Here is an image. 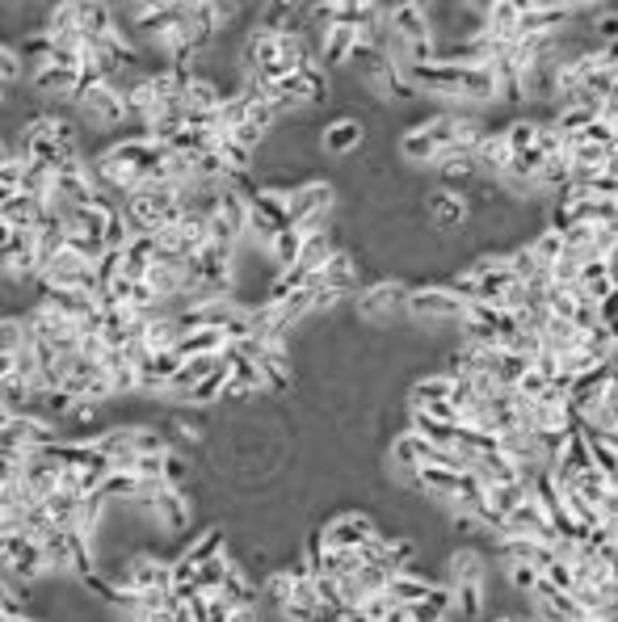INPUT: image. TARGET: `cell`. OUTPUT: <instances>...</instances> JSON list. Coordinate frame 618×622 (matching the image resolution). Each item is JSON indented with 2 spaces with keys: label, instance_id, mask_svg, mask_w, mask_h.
Instances as JSON below:
<instances>
[{
  "label": "cell",
  "instance_id": "cell-14",
  "mask_svg": "<svg viewBox=\"0 0 618 622\" xmlns=\"http://www.w3.org/2000/svg\"><path fill=\"white\" fill-rule=\"evenodd\" d=\"M177 354H181V362H194V358H219V354H228V336L219 333V329H194V333L181 336V345H177Z\"/></svg>",
  "mask_w": 618,
  "mask_h": 622
},
{
  "label": "cell",
  "instance_id": "cell-5",
  "mask_svg": "<svg viewBox=\"0 0 618 622\" xmlns=\"http://www.w3.org/2000/svg\"><path fill=\"white\" fill-rule=\"evenodd\" d=\"M333 211H336V181H329V177H311V181H304L299 190L290 193V223L295 227H304L316 215H333Z\"/></svg>",
  "mask_w": 618,
  "mask_h": 622
},
{
  "label": "cell",
  "instance_id": "cell-13",
  "mask_svg": "<svg viewBox=\"0 0 618 622\" xmlns=\"http://www.w3.org/2000/svg\"><path fill=\"white\" fill-rule=\"evenodd\" d=\"M408 430L421 433L426 442L442 446V451H459V425H451V421H438V416H429V412H412V408H408Z\"/></svg>",
  "mask_w": 618,
  "mask_h": 622
},
{
  "label": "cell",
  "instance_id": "cell-20",
  "mask_svg": "<svg viewBox=\"0 0 618 622\" xmlns=\"http://www.w3.org/2000/svg\"><path fill=\"white\" fill-rule=\"evenodd\" d=\"M589 622H610V619H589Z\"/></svg>",
  "mask_w": 618,
  "mask_h": 622
},
{
  "label": "cell",
  "instance_id": "cell-6",
  "mask_svg": "<svg viewBox=\"0 0 618 622\" xmlns=\"http://www.w3.org/2000/svg\"><path fill=\"white\" fill-rule=\"evenodd\" d=\"M366 147V119L362 114H336L320 126V152L329 156H354Z\"/></svg>",
  "mask_w": 618,
  "mask_h": 622
},
{
  "label": "cell",
  "instance_id": "cell-17",
  "mask_svg": "<svg viewBox=\"0 0 618 622\" xmlns=\"http://www.w3.org/2000/svg\"><path fill=\"white\" fill-rule=\"evenodd\" d=\"M165 484L168 488H190V484H198V463H190V455H181V451H173L165 458Z\"/></svg>",
  "mask_w": 618,
  "mask_h": 622
},
{
  "label": "cell",
  "instance_id": "cell-18",
  "mask_svg": "<svg viewBox=\"0 0 618 622\" xmlns=\"http://www.w3.org/2000/svg\"><path fill=\"white\" fill-rule=\"evenodd\" d=\"M22 73H25L22 51L13 47V43H4V47H0V85H4V93H13V89H18Z\"/></svg>",
  "mask_w": 618,
  "mask_h": 622
},
{
  "label": "cell",
  "instance_id": "cell-9",
  "mask_svg": "<svg viewBox=\"0 0 618 622\" xmlns=\"http://www.w3.org/2000/svg\"><path fill=\"white\" fill-rule=\"evenodd\" d=\"M391 34H396V43L408 47V43H429L433 38V22H429V4H391ZM396 47V51H400Z\"/></svg>",
  "mask_w": 618,
  "mask_h": 622
},
{
  "label": "cell",
  "instance_id": "cell-8",
  "mask_svg": "<svg viewBox=\"0 0 618 622\" xmlns=\"http://www.w3.org/2000/svg\"><path fill=\"white\" fill-rule=\"evenodd\" d=\"M615 362H606V366H597V370H589V375L572 379L569 404L576 408L585 421H594L597 408H602V400H606V391H610V375H615Z\"/></svg>",
  "mask_w": 618,
  "mask_h": 622
},
{
  "label": "cell",
  "instance_id": "cell-4",
  "mask_svg": "<svg viewBox=\"0 0 618 622\" xmlns=\"http://www.w3.org/2000/svg\"><path fill=\"white\" fill-rule=\"evenodd\" d=\"M320 534H324V543L336 551H362L379 538L383 526L375 522V513H366V509H341V513H333V518L320 526Z\"/></svg>",
  "mask_w": 618,
  "mask_h": 622
},
{
  "label": "cell",
  "instance_id": "cell-15",
  "mask_svg": "<svg viewBox=\"0 0 618 622\" xmlns=\"http://www.w3.org/2000/svg\"><path fill=\"white\" fill-rule=\"evenodd\" d=\"M488 488H500V484H518L522 479V467L514 463V458L505 455V451H497V455H488V458H479L476 467H472Z\"/></svg>",
  "mask_w": 618,
  "mask_h": 622
},
{
  "label": "cell",
  "instance_id": "cell-19",
  "mask_svg": "<svg viewBox=\"0 0 618 622\" xmlns=\"http://www.w3.org/2000/svg\"><path fill=\"white\" fill-rule=\"evenodd\" d=\"M548 387L551 384L539 375V370H530L522 384H518V400H543V396H548Z\"/></svg>",
  "mask_w": 618,
  "mask_h": 622
},
{
  "label": "cell",
  "instance_id": "cell-10",
  "mask_svg": "<svg viewBox=\"0 0 618 622\" xmlns=\"http://www.w3.org/2000/svg\"><path fill=\"white\" fill-rule=\"evenodd\" d=\"M47 202L43 198H34V193H4L0 198V215H4V227H34L38 232V223L47 219Z\"/></svg>",
  "mask_w": 618,
  "mask_h": 622
},
{
  "label": "cell",
  "instance_id": "cell-21",
  "mask_svg": "<svg viewBox=\"0 0 618 622\" xmlns=\"http://www.w3.org/2000/svg\"><path fill=\"white\" fill-rule=\"evenodd\" d=\"M446 622H459V619H454V614H451V619H446Z\"/></svg>",
  "mask_w": 618,
  "mask_h": 622
},
{
  "label": "cell",
  "instance_id": "cell-22",
  "mask_svg": "<svg viewBox=\"0 0 618 622\" xmlns=\"http://www.w3.org/2000/svg\"><path fill=\"white\" fill-rule=\"evenodd\" d=\"M615 152H618V140H615Z\"/></svg>",
  "mask_w": 618,
  "mask_h": 622
},
{
  "label": "cell",
  "instance_id": "cell-1",
  "mask_svg": "<svg viewBox=\"0 0 618 622\" xmlns=\"http://www.w3.org/2000/svg\"><path fill=\"white\" fill-rule=\"evenodd\" d=\"M408 295H412V282L396 278V274H383L354 299V320L383 333V329H391V320L408 315Z\"/></svg>",
  "mask_w": 618,
  "mask_h": 622
},
{
  "label": "cell",
  "instance_id": "cell-7",
  "mask_svg": "<svg viewBox=\"0 0 618 622\" xmlns=\"http://www.w3.org/2000/svg\"><path fill=\"white\" fill-rule=\"evenodd\" d=\"M497 538H543V543H555V530H551L543 504L534 501V497H526V501L505 518V526L497 530Z\"/></svg>",
  "mask_w": 618,
  "mask_h": 622
},
{
  "label": "cell",
  "instance_id": "cell-2",
  "mask_svg": "<svg viewBox=\"0 0 618 622\" xmlns=\"http://www.w3.org/2000/svg\"><path fill=\"white\" fill-rule=\"evenodd\" d=\"M408 320L412 324H463L467 320V299H459L446 282H426L408 295Z\"/></svg>",
  "mask_w": 618,
  "mask_h": 622
},
{
  "label": "cell",
  "instance_id": "cell-12",
  "mask_svg": "<svg viewBox=\"0 0 618 622\" xmlns=\"http://www.w3.org/2000/svg\"><path fill=\"white\" fill-rule=\"evenodd\" d=\"M396 147H400V156H405L412 168H433V165H438V156H442V144L433 140V131H429V126L405 131Z\"/></svg>",
  "mask_w": 618,
  "mask_h": 622
},
{
  "label": "cell",
  "instance_id": "cell-3",
  "mask_svg": "<svg viewBox=\"0 0 618 622\" xmlns=\"http://www.w3.org/2000/svg\"><path fill=\"white\" fill-rule=\"evenodd\" d=\"M4 576L22 580V585H43V576H51L47 551L34 534L4 530Z\"/></svg>",
  "mask_w": 618,
  "mask_h": 622
},
{
  "label": "cell",
  "instance_id": "cell-11",
  "mask_svg": "<svg viewBox=\"0 0 618 622\" xmlns=\"http://www.w3.org/2000/svg\"><path fill=\"white\" fill-rule=\"evenodd\" d=\"M451 391H454V379H446L442 370H433V375H417L412 384H408V408H438V404H451Z\"/></svg>",
  "mask_w": 618,
  "mask_h": 622
},
{
  "label": "cell",
  "instance_id": "cell-16",
  "mask_svg": "<svg viewBox=\"0 0 618 622\" xmlns=\"http://www.w3.org/2000/svg\"><path fill=\"white\" fill-rule=\"evenodd\" d=\"M304 240L308 236H304L299 227H286L283 236L269 244V257H274V269H278V274H286V269L299 265V257H304Z\"/></svg>",
  "mask_w": 618,
  "mask_h": 622
}]
</instances>
